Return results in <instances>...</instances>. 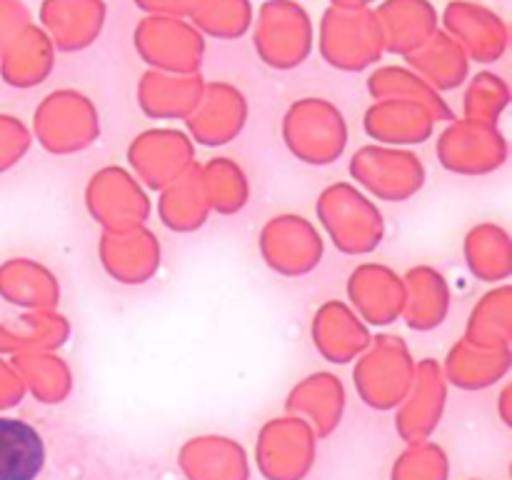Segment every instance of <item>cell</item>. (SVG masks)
Returning a JSON list of instances; mask_svg holds the SVG:
<instances>
[{
  "label": "cell",
  "instance_id": "obj_2",
  "mask_svg": "<svg viewBox=\"0 0 512 480\" xmlns=\"http://www.w3.org/2000/svg\"><path fill=\"white\" fill-rule=\"evenodd\" d=\"M255 45L263 60L275 68L303 63L313 45V25L295 0H270L260 8Z\"/></svg>",
  "mask_w": 512,
  "mask_h": 480
},
{
  "label": "cell",
  "instance_id": "obj_5",
  "mask_svg": "<svg viewBox=\"0 0 512 480\" xmlns=\"http://www.w3.org/2000/svg\"><path fill=\"white\" fill-rule=\"evenodd\" d=\"M50 43L63 50H80L95 43L105 20L103 0H43L40 8Z\"/></svg>",
  "mask_w": 512,
  "mask_h": 480
},
{
  "label": "cell",
  "instance_id": "obj_4",
  "mask_svg": "<svg viewBox=\"0 0 512 480\" xmlns=\"http://www.w3.org/2000/svg\"><path fill=\"white\" fill-rule=\"evenodd\" d=\"M445 25L450 35L463 50L473 55L478 63H490L503 55L505 43H508V28L485 5L475 0H455L445 10Z\"/></svg>",
  "mask_w": 512,
  "mask_h": 480
},
{
  "label": "cell",
  "instance_id": "obj_11",
  "mask_svg": "<svg viewBox=\"0 0 512 480\" xmlns=\"http://www.w3.org/2000/svg\"><path fill=\"white\" fill-rule=\"evenodd\" d=\"M143 10L163 18H193L203 0H135Z\"/></svg>",
  "mask_w": 512,
  "mask_h": 480
},
{
  "label": "cell",
  "instance_id": "obj_12",
  "mask_svg": "<svg viewBox=\"0 0 512 480\" xmlns=\"http://www.w3.org/2000/svg\"><path fill=\"white\" fill-rule=\"evenodd\" d=\"M25 28V8L20 0H0V43L15 30Z\"/></svg>",
  "mask_w": 512,
  "mask_h": 480
},
{
  "label": "cell",
  "instance_id": "obj_7",
  "mask_svg": "<svg viewBox=\"0 0 512 480\" xmlns=\"http://www.w3.org/2000/svg\"><path fill=\"white\" fill-rule=\"evenodd\" d=\"M48 460L35 425L0 415V480H38Z\"/></svg>",
  "mask_w": 512,
  "mask_h": 480
},
{
  "label": "cell",
  "instance_id": "obj_1",
  "mask_svg": "<svg viewBox=\"0 0 512 480\" xmlns=\"http://www.w3.org/2000/svg\"><path fill=\"white\" fill-rule=\"evenodd\" d=\"M320 48L330 65L345 70L375 63L385 48L378 18L368 8H330L320 28Z\"/></svg>",
  "mask_w": 512,
  "mask_h": 480
},
{
  "label": "cell",
  "instance_id": "obj_10",
  "mask_svg": "<svg viewBox=\"0 0 512 480\" xmlns=\"http://www.w3.org/2000/svg\"><path fill=\"white\" fill-rule=\"evenodd\" d=\"M193 20L215 38H240L253 20V8L250 0H203Z\"/></svg>",
  "mask_w": 512,
  "mask_h": 480
},
{
  "label": "cell",
  "instance_id": "obj_3",
  "mask_svg": "<svg viewBox=\"0 0 512 480\" xmlns=\"http://www.w3.org/2000/svg\"><path fill=\"white\" fill-rule=\"evenodd\" d=\"M135 45L140 55L155 68L190 73L203 55V38L190 23L180 18L153 15L135 30Z\"/></svg>",
  "mask_w": 512,
  "mask_h": 480
},
{
  "label": "cell",
  "instance_id": "obj_13",
  "mask_svg": "<svg viewBox=\"0 0 512 480\" xmlns=\"http://www.w3.org/2000/svg\"><path fill=\"white\" fill-rule=\"evenodd\" d=\"M373 0H333L335 8H365Z\"/></svg>",
  "mask_w": 512,
  "mask_h": 480
},
{
  "label": "cell",
  "instance_id": "obj_6",
  "mask_svg": "<svg viewBox=\"0 0 512 480\" xmlns=\"http://www.w3.org/2000/svg\"><path fill=\"white\" fill-rule=\"evenodd\" d=\"M375 18L383 30L385 48L395 53H415L438 28V15L430 0H385Z\"/></svg>",
  "mask_w": 512,
  "mask_h": 480
},
{
  "label": "cell",
  "instance_id": "obj_9",
  "mask_svg": "<svg viewBox=\"0 0 512 480\" xmlns=\"http://www.w3.org/2000/svg\"><path fill=\"white\" fill-rule=\"evenodd\" d=\"M410 63L443 88H455L468 73L465 50L445 33H435L423 48L410 53Z\"/></svg>",
  "mask_w": 512,
  "mask_h": 480
},
{
  "label": "cell",
  "instance_id": "obj_8",
  "mask_svg": "<svg viewBox=\"0 0 512 480\" xmlns=\"http://www.w3.org/2000/svg\"><path fill=\"white\" fill-rule=\"evenodd\" d=\"M53 68V43L43 30L25 25L13 40L5 70L10 83H40Z\"/></svg>",
  "mask_w": 512,
  "mask_h": 480
}]
</instances>
